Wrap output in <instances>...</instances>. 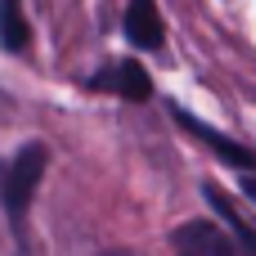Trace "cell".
I'll use <instances>...</instances> for the list:
<instances>
[{"label":"cell","instance_id":"ba28073f","mask_svg":"<svg viewBox=\"0 0 256 256\" xmlns=\"http://www.w3.org/2000/svg\"><path fill=\"white\" fill-rule=\"evenodd\" d=\"M248 198H252V202H256V180H248Z\"/></svg>","mask_w":256,"mask_h":256},{"label":"cell","instance_id":"277c9868","mask_svg":"<svg viewBox=\"0 0 256 256\" xmlns=\"http://www.w3.org/2000/svg\"><path fill=\"white\" fill-rule=\"evenodd\" d=\"M90 86H94V90H112V94L130 99V104H144V99L153 94V81H148V72H144L140 63H112V68H104Z\"/></svg>","mask_w":256,"mask_h":256},{"label":"cell","instance_id":"3957f363","mask_svg":"<svg viewBox=\"0 0 256 256\" xmlns=\"http://www.w3.org/2000/svg\"><path fill=\"white\" fill-rule=\"evenodd\" d=\"M176 122H180V126H184V130H189L194 140H202V144H207V148H212V153H216L220 162H230V166H238V171H256V153H252V148H243V144L225 140L220 130L202 126V122H198V117H189L184 108H176Z\"/></svg>","mask_w":256,"mask_h":256},{"label":"cell","instance_id":"6da1fadb","mask_svg":"<svg viewBox=\"0 0 256 256\" xmlns=\"http://www.w3.org/2000/svg\"><path fill=\"white\" fill-rule=\"evenodd\" d=\"M45 166H50L45 144H22L18 158H14V162L4 166V176H0V202H4V212H9L14 234H22V225H27V212H32V198H36V184H40Z\"/></svg>","mask_w":256,"mask_h":256},{"label":"cell","instance_id":"52a82bcc","mask_svg":"<svg viewBox=\"0 0 256 256\" xmlns=\"http://www.w3.org/2000/svg\"><path fill=\"white\" fill-rule=\"evenodd\" d=\"M202 194H207V202H212V207H216V212L225 216L230 234H234V238H238V243L248 248V256H256V230L248 225V220H243V216H238V212H234V202H230V198H225V194H220L216 184H202Z\"/></svg>","mask_w":256,"mask_h":256},{"label":"cell","instance_id":"8992f818","mask_svg":"<svg viewBox=\"0 0 256 256\" xmlns=\"http://www.w3.org/2000/svg\"><path fill=\"white\" fill-rule=\"evenodd\" d=\"M32 40V27L22 18V0H0V45L9 54H22Z\"/></svg>","mask_w":256,"mask_h":256},{"label":"cell","instance_id":"9c48e42d","mask_svg":"<svg viewBox=\"0 0 256 256\" xmlns=\"http://www.w3.org/2000/svg\"><path fill=\"white\" fill-rule=\"evenodd\" d=\"M108 256H126V252H108Z\"/></svg>","mask_w":256,"mask_h":256},{"label":"cell","instance_id":"5b68a950","mask_svg":"<svg viewBox=\"0 0 256 256\" xmlns=\"http://www.w3.org/2000/svg\"><path fill=\"white\" fill-rule=\"evenodd\" d=\"M162 14L153 0H130L126 4V40L140 50H162Z\"/></svg>","mask_w":256,"mask_h":256},{"label":"cell","instance_id":"7a4b0ae2","mask_svg":"<svg viewBox=\"0 0 256 256\" xmlns=\"http://www.w3.org/2000/svg\"><path fill=\"white\" fill-rule=\"evenodd\" d=\"M171 248H176V256H248V248L234 234H225L212 220H184L171 234Z\"/></svg>","mask_w":256,"mask_h":256}]
</instances>
